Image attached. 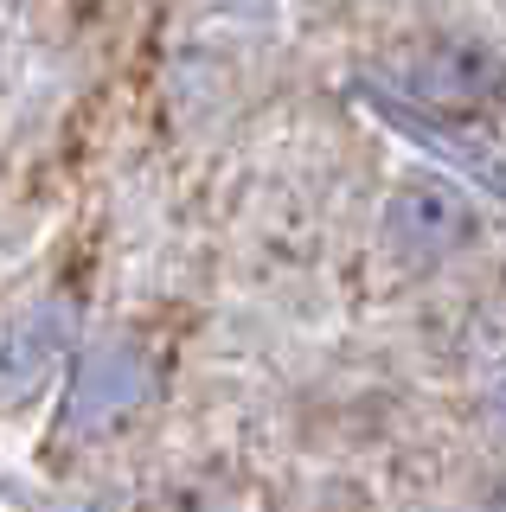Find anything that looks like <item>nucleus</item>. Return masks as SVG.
Returning a JSON list of instances; mask_svg holds the SVG:
<instances>
[{"instance_id": "obj_1", "label": "nucleus", "mask_w": 506, "mask_h": 512, "mask_svg": "<svg viewBox=\"0 0 506 512\" xmlns=\"http://www.w3.org/2000/svg\"><path fill=\"white\" fill-rule=\"evenodd\" d=\"M410 90L442 109H481L506 90V58L487 39H436L410 64Z\"/></svg>"}, {"instance_id": "obj_2", "label": "nucleus", "mask_w": 506, "mask_h": 512, "mask_svg": "<svg viewBox=\"0 0 506 512\" xmlns=\"http://www.w3.org/2000/svg\"><path fill=\"white\" fill-rule=\"evenodd\" d=\"M385 231H391V244L410 250V256H442V250L468 244L474 212H468V199H462L455 186L423 180V186H404V192H398V205H391Z\"/></svg>"}, {"instance_id": "obj_3", "label": "nucleus", "mask_w": 506, "mask_h": 512, "mask_svg": "<svg viewBox=\"0 0 506 512\" xmlns=\"http://www.w3.org/2000/svg\"><path fill=\"white\" fill-rule=\"evenodd\" d=\"M135 391H141V365H135L129 346H116V352H97V359H90L77 397H84V410H97V404H129Z\"/></svg>"}, {"instance_id": "obj_4", "label": "nucleus", "mask_w": 506, "mask_h": 512, "mask_svg": "<svg viewBox=\"0 0 506 512\" xmlns=\"http://www.w3.org/2000/svg\"><path fill=\"white\" fill-rule=\"evenodd\" d=\"M500 416H506V384H500Z\"/></svg>"}]
</instances>
